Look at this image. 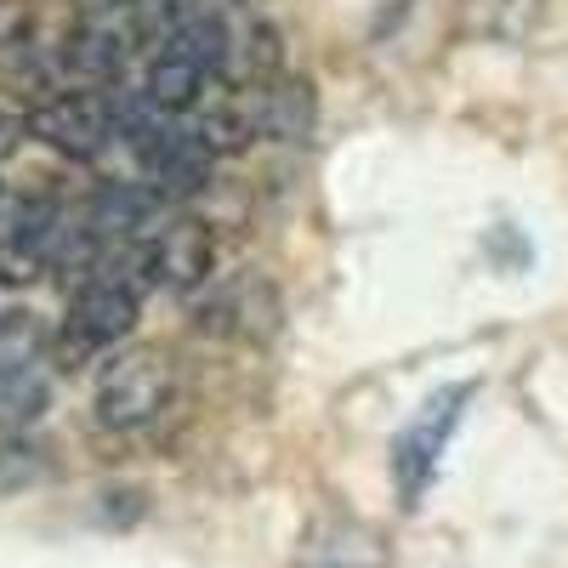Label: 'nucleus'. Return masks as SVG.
<instances>
[{
  "label": "nucleus",
  "instance_id": "1",
  "mask_svg": "<svg viewBox=\"0 0 568 568\" xmlns=\"http://www.w3.org/2000/svg\"><path fill=\"white\" fill-rule=\"evenodd\" d=\"M478 398V382H449L438 387L415 409V420L393 438V489H398V506H420V495L433 489L438 466H444V449L455 438V426L466 415V404Z\"/></svg>",
  "mask_w": 568,
  "mask_h": 568
},
{
  "label": "nucleus",
  "instance_id": "2",
  "mask_svg": "<svg viewBox=\"0 0 568 568\" xmlns=\"http://www.w3.org/2000/svg\"><path fill=\"white\" fill-rule=\"evenodd\" d=\"M176 387V369L160 347H125L98 369V387H91V415L109 433H131V426H149Z\"/></svg>",
  "mask_w": 568,
  "mask_h": 568
},
{
  "label": "nucleus",
  "instance_id": "3",
  "mask_svg": "<svg viewBox=\"0 0 568 568\" xmlns=\"http://www.w3.org/2000/svg\"><path fill=\"white\" fill-rule=\"evenodd\" d=\"M205 23L216 29V80L240 85V91L278 80L284 40L251 0H216V7L205 12Z\"/></svg>",
  "mask_w": 568,
  "mask_h": 568
},
{
  "label": "nucleus",
  "instance_id": "4",
  "mask_svg": "<svg viewBox=\"0 0 568 568\" xmlns=\"http://www.w3.org/2000/svg\"><path fill=\"white\" fill-rule=\"evenodd\" d=\"M131 324H136V284L120 278V273H91L63 313L58 353L63 358H98V353H109L114 342L131 336Z\"/></svg>",
  "mask_w": 568,
  "mask_h": 568
},
{
  "label": "nucleus",
  "instance_id": "5",
  "mask_svg": "<svg viewBox=\"0 0 568 568\" xmlns=\"http://www.w3.org/2000/svg\"><path fill=\"white\" fill-rule=\"evenodd\" d=\"M23 131L34 142H45L52 154L74 160V165H91L109 154L114 142V114H109V91H58V98H45Z\"/></svg>",
  "mask_w": 568,
  "mask_h": 568
},
{
  "label": "nucleus",
  "instance_id": "6",
  "mask_svg": "<svg viewBox=\"0 0 568 568\" xmlns=\"http://www.w3.org/2000/svg\"><path fill=\"white\" fill-rule=\"evenodd\" d=\"M284 318V302L273 291L267 273H233L222 291H211L200 302V329L205 336H222V342H267Z\"/></svg>",
  "mask_w": 568,
  "mask_h": 568
},
{
  "label": "nucleus",
  "instance_id": "7",
  "mask_svg": "<svg viewBox=\"0 0 568 568\" xmlns=\"http://www.w3.org/2000/svg\"><path fill=\"white\" fill-rule=\"evenodd\" d=\"M142 267H149V278L165 284V291H182V296L200 291V284L211 278V267H216V233H211V222L182 216V222L160 227L149 256H142Z\"/></svg>",
  "mask_w": 568,
  "mask_h": 568
},
{
  "label": "nucleus",
  "instance_id": "8",
  "mask_svg": "<svg viewBox=\"0 0 568 568\" xmlns=\"http://www.w3.org/2000/svg\"><path fill=\"white\" fill-rule=\"evenodd\" d=\"M45 262H58V205L23 200L7 240H0V284H34Z\"/></svg>",
  "mask_w": 568,
  "mask_h": 568
},
{
  "label": "nucleus",
  "instance_id": "9",
  "mask_svg": "<svg viewBox=\"0 0 568 568\" xmlns=\"http://www.w3.org/2000/svg\"><path fill=\"white\" fill-rule=\"evenodd\" d=\"M142 165H149V176H154L149 187L160 200H187V194H200V187H211L216 154L194 136V125H165L160 142L142 154Z\"/></svg>",
  "mask_w": 568,
  "mask_h": 568
},
{
  "label": "nucleus",
  "instance_id": "10",
  "mask_svg": "<svg viewBox=\"0 0 568 568\" xmlns=\"http://www.w3.org/2000/svg\"><path fill=\"white\" fill-rule=\"evenodd\" d=\"M125 58H131V29H120L109 18H85V23L63 29V40H58V63L91 85H109L125 69Z\"/></svg>",
  "mask_w": 568,
  "mask_h": 568
},
{
  "label": "nucleus",
  "instance_id": "11",
  "mask_svg": "<svg viewBox=\"0 0 568 568\" xmlns=\"http://www.w3.org/2000/svg\"><path fill=\"white\" fill-rule=\"evenodd\" d=\"M245 114H251V136H273V142H296L313 131V85L307 80H267L240 91Z\"/></svg>",
  "mask_w": 568,
  "mask_h": 568
},
{
  "label": "nucleus",
  "instance_id": "12",
  "mask_svg": "<svg viewBox=\"0 0 568 568\" xmlns=\"http://www.w3.org/2000/svg\"><path fill=\"white\" fill-rule=\"evenodd\" d=\"M160 194L142 182H109L98 187V200H91V240H136V233H149L154 216H160Z\"/></svg>",
  "mask_w": 568,
  "mask_h": 568
},
{
  "label": "nucleus",
  "instance_id": "13",
  "mask_svg": "<svg viewBox=\"0 0 568 568\" xmlns=\"http://www.w3.org/2000/svg\"><path fill=\"white\" fill-rule=\"evenodd\" d=\"M540 12H546V0H455V23H460V34L500 40V45L529 40L535 23H540Z\"/></svg>",
  "mask_w": 568,
  "mask_h": 568
},
{
  "label": "nucleus",
  "instance_id": "14",
  "mask_svg": "<svg viewBox=\"0 0 568 568\" xmlns=\"http://www.w3.org/2000/svg\"><path fill=\"white\" fill-rule=\"evenodd\" d=\"M40 353H45L40 313H29V307H7V313H0V382L18 375V369H29V364H40Z\"/></svg>",
  "mask_w": 568,
  "mask_h": 568
},
{
  "label": "nucleus",
  "instance_id": "15",
  "mask_svg": "<svg viewBox=\"0 0 568 568\" xmlns=\"http://www.w3.org/2000/svg\"><path fill=\"white\" fill-rule=\"evenodd\" d=\"M45 404H52V382H45L40 364L0 382V426H29V420L45 415Z\"/></svg>",
  "mask_w": 568,
  "mask_h": 568
},
{
  "label": "nucleus",
  "instance_id": "16",
  "mask_svg": "<svg viewBox=\"0 0 568 568\" xmlns=\"http://www.w3.org/2000/svg\"><path fill=\"white\" fill-rule=\"evenodd\" d=\"M40 45H52L40 0H0V52H40Z\"/></svg>",
  "mask_w": 568,
  "mask_h": 568
},
{
  "label": "nucleus",
  "instance_id": "17",
  "mask_svg": "<svg viewBox=\"0 0 568 568\" xmlns=\"http://www.w3.org/2000/svg\"><path fill=\"white\" fill-rule=\"evenodd\" d=\"M131 7L142 12V23H160L165 34L187 18V0H131Z\"/></svg>",
  "mask_w": 568,
  "mask_h": 568
},
{
  "label": "nucleus",
  "instance_id": "18",
  "mask_svg": "<svg viewBox=\"0 0 568 568\" xmlns=\"http://www.w3.org/2000/svg\"><path fill=\"white\" fill-rule=\"evenodd\" d=\"M34 455L29 444H0V484H23L29 471H40V460H23Z\"/></svg>",
  "mask_w": 568,
  "mask_h": 568
},
{
  "label": "nucleus",
  "instance_id": "19",
  "mask_svg": "<svg viewBox=\"0 0 568 568\" xmlns=\"http://www.w3.org/2000/svg\"><path fill=\"white\" fill-rule=\"evenodd\" d=\"M18 142H23V120L0 114V160H12V154H18Z\"/></svg>",
  "mask_w": 568,
  "mask_h": 568
},
{
  "label": "nucleus",
  "instance_id": "20",
  "mask_svg": "<svg viewBox=\"0 0 568 568\" xmlns=\"http://www.w3.org/2000/svg\"><path fill=\"white\" fill-rule=\"evenodd\" d=\"M74 7H80L85 18H109L114 7H125V0H74Z\"/></svg>",
  "mask_w": 568,
  "mask_h": 568
}]
</instances>
